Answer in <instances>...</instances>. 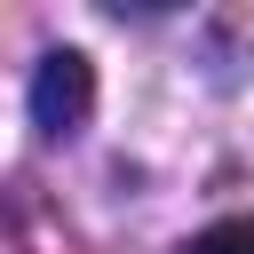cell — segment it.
Wrapping results in <instances>:
<instances>
[{
    "instance_id": "cell-1",
    "label": "cell",
    "mask_w": 254,
    "mask_h": 254,
    "mask_svg": "<svg viewBox=\"0 0 254 254\" xmlns=\"http://www.w3.org/2000/svg\"><path fill=\"white\" fill-rule=\"evenodd\" d=\"M87 111H95V71H87V56H79V48L40 56V71H32V127H40V135H79Z\"/></svg>"
},
{
    "instance_id": "cell-2",
    "label": "cell",
    "mask_w": 254,
    "mask_h": 254,
    "mask_svg": "<svg viewBox=\"0 0 254 254\" xmlns=\"http://www.w3.org/2000/svg\"><path fill=\"white\" fill-rule=\"evenodd\" d=\"M183 254H254V214H222V222H206Z\"/></svg>"
}]
</instances>
